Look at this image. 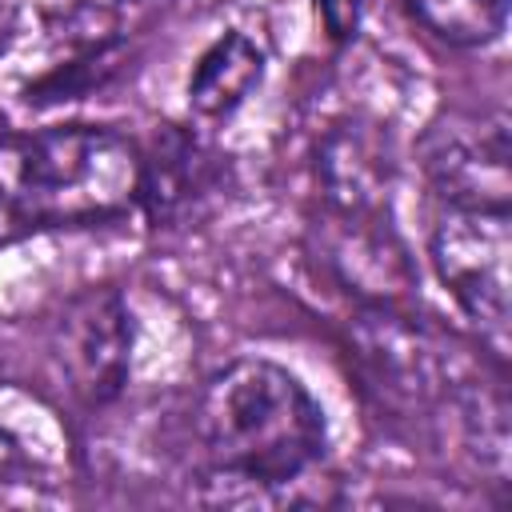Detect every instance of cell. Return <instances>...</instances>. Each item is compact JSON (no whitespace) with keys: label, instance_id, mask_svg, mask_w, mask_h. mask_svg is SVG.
<instances>
[{"label":"cell","instance_id":"obj_5","mask_svg":"<svg viewBox=\"0 0 512 512\" xmlns=\"http://www.w3.org/2000/svg\"><path fill=\"white\" fill-rule=\"evenodd\" d=\"M48 360L84 408L112 404L132 368V312L108 284L76 292L48 328Z\"/></svg>","mask_w":512,"mask_h":512},{"label":"cell","instance_id":"obj_12","mask_svg":"<svg viewBox=\"0 0 512 512\" xmlns=\"http://www.w3.org/2000/svg\"><path fill=\"white\" fill-rule=\"evenodd\" d=\"M408 16L428 28L436 40L456 48L492 44L504 32L508 0H400Z\"/></svg>","mask_w":512,"mask_h":512},{"label":"cell","instance_id":"obj_2","mask_svg":"<svg viewBox=\"0 0 512 512\" xmlns=\"http://www.w3.org/2000/svg\"><path fill=\"white\" fill-rule=\"evenodd\" d=\"M40 228H88L140 204V144L104 124L28 132Z\"/></svg>","mask_w":512,"mask_h":512},{"label":"cell","instance_id":"obj_6","mask_svg":"<svg viewBox=\"0 0 512 512\" xmlns=\"http://www.w3.org/2000/svg\"><path fill=\"white\" fill-rule=\"evenodd\" d=\"M420 156L440 204L508 212V120L500 112L448 116L432 124L420 144Z\"/></svg>","mask_w":512,"mask_h":512},{"label":"cell","instance_id":"obj_7","mask_svg":"<svg viewBox=\"0 0 512 512\" xmlns=\"http://www.w3.org/2000/svg\"><path fill=\"white\" fill-rule=\"evenodd\" d=\"M316 236L320 264L364 304H400L416 288L408 248L396 236L388 208H324Z\"/></svg>","mask_w":512,"mask_h":512},{"label":"cell","instance_id":"obj_14","mask_svg":"<svg viewBox=\"0 0 512 512\" xmlns=\"http://www.w3.org/2000/svg\"><path fill=\"white\" fill-rule=\"evenodd\" d=\"M0 40H4V12H0Z\"/></svg>","mask_w":512,"mask_h":512},{"label":"cell","instance_id":"obj_8","mask_svg":"<svg viewBox=\"0 0 512 512\" xmlns=\"http://www.w3.org/2000/svg\"><path fill=\"white\" fill-rule=\"evenodd\" d=\"M224 192V160L188 128H160L140 148V204L156 228H184Z\"/></svg>","mask_w":512,"mask_h":512},{"label":"cell","instance_id":"obj_9","mask_svg":"<svg viewBox=\"0 0 512 512\" xmlns=\"http://www.w3.org/2000/svg\"><path fill=\"white\" fill-rule=\"evenodd\" d=\"M316 184L324 208H388L392 148L376 124L344 120L328 128L316 152Z\"/></svg>","mask_w":512,"mask_h":512},{"label":"cell","instance_id":"obj_1","mask_svg":"<svg viewBox=\"0 0 512 512\" xmlns=\"http://www.w3.org/2000/svg\"><path fill=\"white\" fill-rule=\"evenodd\" d=\"M208 472L228 484L284 488L328 448V420L308 384L276 360L240 356L216 368L192 412Z\"/></svg>","mask_w":512,"mask_h":512},{"label":"cell","instance_id":"obj_13","mask_svg":"<svg viewBox=\"0 0 512 512\" xmlns=\"http://www.w3.org/2000/svg\"><path fill=\"white\" fill-rule=\"evenodd\" d=\"M316 12L336 40H348L360 24V0H316Z\"/></svg>","mask_w":512,"mask_h":512},{"label":"cell","instance_id":"obj_4","mask_svg":"<svg viewBox=\"0 0 512 512\" xmlns=\"http://www.w3.org/2000/svg\"><path fill=\"white\" fill-rule=\"evenodd\" d=\"M352 356L364 384L388 408H424L432 400H460L476 380L460 368L452 340L416 324L400 304H368L352 324Z\"/></svg>","mask_w":512,"mask_h":512},{"label":"cell","instance_id":"obj_11","mask_svg":"<svg viewBox=\"0 0 512 512\" xmlns=\"http://www.w3.org/2000/svg\"><path fill=\"white\" fill-rule=\"evenodd\" d=\"M32 232H44L32 144L28 132H8L0 136V244H12Z\"/></svg>","mask_w":512,"mask_h":512},{"label":"cell","instance_id":"obj_10","mask_svg":"<svg viewBox=\"0 0 512 512\" xmlns=\"http://www.w3.org/2000/svg\"><path fill=\"white\" fill-rule=\"evenodd\" d=\"M260 80H264V48L244 32H224L200 52L188 76V108L208 120L232 116L260 88Z\"/></svg>","mask_w":512,"mask_h":512},{"label":"cell","instance_id":"obj_3","mask_svg":"<svg viewBox=\"0 0 512 512\" xmlns=\"http://www.w3.org/2000/svg\"><path fill=\"white\" fill-rule=\"evenodd\" d=\"M428 256L448 296L480 328V340L496 356H504L508 352V256H512L508 212L444 204L428 232Z\"/></svg>","mask_w":512,"mask_h":512}]
</instances>
